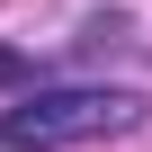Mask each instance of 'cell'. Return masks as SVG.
Segmentation results:
<instances>
[{
	"mask_svg": "<svg viewBox=\"0 0 152 152\" xmlns=\"http://www.w3.org/2000/svg\"><path fill=\"white\" fill-rule=\"evenodd\" d=\"M143 125V99L134 90H36L18 107H0V152H63V143H99V134H125Z\"/></svg>",
	"mask_w": 152,
	"mask_h": 152,
	"instance_id": "obj_1",
	"label": "cell"
},
{
	"mask_svg": "<svg viewBox=\"0 0 152 152\" xmlns=\"http://www.w3.org/2000/svg\"><path fill=\"white\" fill-rule=\"evenodd\" d=\"M18 81H36V63H27L18 45H0V90H18Z\"/></svg>",
	"mask_w": 152,
	"mask_h": 152,
	"instance_id": "obj_2",
	"label": "cell"
}]
</instances>
